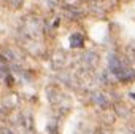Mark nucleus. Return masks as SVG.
Here are the masks:
<instances>
[{
  "mask_svg": "<svg viewBox=\"0 0 135 134\" xmlns=\"http://www.w3.org/2000/svg\"><path fill=\"white\" fill-rule=\"evenodd\" d=\"M0 134H14V131L8 128V125H2L0 126Z\"/></svg>",
  "mask_w": 135,
  "mask_h": 134,
  "instance_id": "nucleus-6",
  "label": "nucleus"
},
{
  "mask_svg": "<svg viewBox=\"0 0 135 134\" xmlns=\"http://www.w3.org/2000/svg\"><path fill=\"white\" fill-rule=\"evenodd\" d=\"M14 121L19 126H22L24 129H27V131H32L33 129V118H32V115L29 112H19V115L16 117Z\"/></svg>",
  "mask_w": 135,
  "mask_h": 134,
  "instance_id": "nucleus-1",
  "label": "nucleus"
},
{
  "mask_svg": "<svg viewBox=\"0 0 135 134\" xmlns=\"http://www.w3.org/2000/svg\"><path fill=\"white\" fill-rule=\"evenodd\" d=\"M84 61H86V64H87V66H94V64H95V61H97V57H95L92 53H89V54H86Z\"/></svg>",
  "mask_w": 135,
  "mask_h": 134,
  "instance_id": "nucleus-5",
  "label": "nucleus"
},
{
  "mask_svg": "<svg viewBox=\"0 0 135 134\" xmlns=\"http://www.w3.org/2000/svg\"><path fill=\"white\" fill-rule=\"evenodd\" d=\"M114 110H116V115L118 117H122V118H127L129 117V109L126 107V105H121V104H118L116 107H114Z\"/></svg>",
  "mask_w": 135,
  "mask_h": 134,
  "instance_id": "nucleus-4",
  "label": "nucleus"
},
{
  "mask_svg": "<svg viewBox=\"0 0 135 134\" xmlns=\"http://www.w3.org/2000/svg\"><path fill=\"white\" fill-rule=\"evenodd\" d=\"M10 2H11V7H13V8H17L19 5L22 3V0H10Z\"/></svg>",
  "mask_w": 135,
  "mask_h": 134,
  "instance_id": "nucleus-9",
  "label": "nucleus"
},
{
  "mask_svg": "<svg viewBox=\"0 0 135 134\" xmlns=\"http://www.w3.org/2000/svg\"><path fill=\"white\" fill-rule=\"evenodd\" d=\"M94 134H111V131H108L107 128H99L94 131Z\"/></svg>",
  "mask_w": 135,
  "mask_h": 134,
  "instance_id": "nucleus-8",
  "label": "nucleus"
},
{
  "mask_svg": "<svg viewBox=\"0 0 135 134\" xmlns=\"http://www.w3.org/2000/svg\"><path fill=\"white\" fill-rule=\"evenodd\" d=\"M70 45L72 48H81L84 45V37L81 34H73L70 37Z\"/></svg>",
  "mask_w": 135,
  "mask_h": 134,
  "instance_id": "nucleus-3",
  "label": "nucleus"
},
{
  "mask_svg": "<svg viewBox=\"0 0 135 134\" xmlns=\"http://www.w3.org/2000/svg\"><path fill=\"white\" fill-rule=\"evenodd\" d=\"M92 99H94V102L97 104L100 109H108V107H110V101L107 99V96L102 94V93H94Z\"/></svg>",
  "mask_w": 135,
  "mask_h": 134,
  "instance_id": "nucleus-2",
  "label": "nucleus"
},
{
  "mask_svg": "<svg viewBox=\"0 0 135 134\" xmlns=\"http://www.w3.org/2000/svg\"><path fill=\"white\" fill-rule=\"evenodd\" d=\"M130 98H133V99H135V94H130Z\"/></svg>",
  "mask_w": 135,
  "mask_h": 134,
  "instance_id": "nucleus-10",
  "label": "nucleus"
},
{
  "mask_svg": "<svg viewBox=\"0 0 135 134\" xmlns=\"http://www.w3.org/2000/svg\"><path fill=\"white\" fill-rule=\"evenodd\" d=\"M48 132L49 134H59V131H57V125L56 123H51V125H48Z\"/></svg>",
  "mask_w": 135,
  "mask_h": 134,
  "instance_id": "nucleus-7",
  "label": "nucleus"
}]
</instances>
